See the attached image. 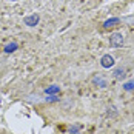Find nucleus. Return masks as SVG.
I'll list each match as a JSON object with an SVG mask.
<instances>
[{
  "instance_id": "nucleus-1",
  "label": "nucleus",
  "mask_w": 134,
  "mask_h": 134,
  "mask_svg": "<svg viewBox=\"0 0 134 134\" xmlns=\"http://www.w3.org/2000/svg\"><path fill=\"white\" fill-rule=\"evenodd\" d=\"M123 36H122L120 32H113L111 36H109V46L111 48H120L122 45H123Z\"/></svg>"
},
{
  "instance_id": "nucleus-2",
  "label": "nucleus",
  "mask_w": 134,
  "mask_h": 134,
  "mask_svg": "<svg viewBox=\"0 0 134 134\" xmlns=\"http://www.w3.org/2000/svg\"><path fill=\"white\" fill-rule=\"evenodd\" d=\"M39 20H40L39 14H31V15L23 17V23H25L26 26H36V25L39 23Z\"/></svg>"
},
{
  "instance_id": "nucleus-3",
  "label": "nucleus",
  "mask_w": 134,
  "mask_h": 134,
  "mask_svg": "<svg viewBox=\"0 0 134 134\" xmlns=\"http://www.w3.org/2000/svg\"><path fill=\"white\" fill-rule=\"evenodd\" d=\"M114 57L113 55H109V54H105L102 59H100V65H102V68H113L114 66Z\"/></svg>"
},
{
  "instance_id": "nucleus-4",
  "label": "nucleus",
  "mask_w": 134,
  "mask_h": 134,
  "mask_svg": "<svg viewBox=\"0 0 134 134\" xmlns=\"http://www.w3.org/2000/svg\"><path fill=\"white\" fill-rule=\"evenodd\" d=\"M119 23H120V20H119L117 17H113V19H108L107 22L103 23V28H105V29H108V28H114L116 25H119Z\"/></svg>"
},
{
  "instance_id": "nucleus-5",
  "label": "nucleus",
  "mask_w": 134,
  "mask_h": 134,
  "mask_svg": "<svg viewBox=\"0 0 134 134\" xmlns=\"http://www.w3.org/2000/svg\"><path fill=\"white\" fill-rule=\"evenodd\" d=\"M15 49H17V43H9L5 46V53H13Z\"/></svg>"
},
{
  "instance_id": "nucleus-6",
  "label": "nucleus",
  "mask_w": 134,
  "mask_h": 134,
  "mask_svg": "<svg viewBox=\"0 0 134 134\" xmlns=\"http://www.w3.org/2000/svg\"><path fill=\"white\" fill-rule=\"evenodd\" d=\"M59 91H60V88H59V86H55V85L49 86V88H46V94H57Z\"/></svg>"
},
{
  "instance_id": "nucleus-7",
  "label": "nucleus",
  "mask_w": 134,
  "mask_h": 134,
  "mask_svg": "<svg viewBox=\"0 0 134 134\" xmlns=\"http://www.w3.org/2000/svg\"><path fill=\"white\" fill-rule=\"evenodd\" d=\"M114 77H116V79H123V77H125V71H123V69H116V71H114Z\"/></svg>"
},
{
  "instance_id": "nucleus-8",
  "label": "nucleus",
  "mask_w": 134,
  "mask_h": 134,
  "mask_svg": "<svg viewBox=\"0 0 134 134\" xmlns=\"http://www.w3.org/2000/svg\"><path fill=\"white\" fill-rule=\"evenodd\" d=\"M123 90H125V91H131V90H134V80L126 82V83L123 85Z\"/></svg>"
},
{
  "instance_id": "nucleus-9",
  "label": "nucleus",
  "mask_w": 134,
  "mask_h": 134,
  "mask_svg": "<svg viewBox=\"0 0 134 134\" xmlns=\"http://www.w3.org/2000/svg\"><path fill=\"white\" fill-rule=\"evenodd\" d=\"M69 133H71V134H72V133H79V125L71 126V128H69Z\"/></svg>"
},
{
  "instance_id": "nucleus-10",
  "label": "nucleus",
  "mask_w": 134,
  "mask_h": 134,
  "mask_svg": "<svg viewBox=\"0 0 134 134\" xmlns=\"http://www.w3.org/2000/svg\"><path fill=\"white\" fill-rule=\"evenodd\" d=\"M46 100H48V102H55V100H57V97H55V96H49Z\"/></svg>"
},
{
  "instance_id": "nucleus-11",
  "label": "nucleus",
  "mask_w": 134,
  "mask_h": 134,
  "mask_svg": "<svg viewBox=\"0 0 134 134\" xmlns=\"http://www.w3.org/2000/svg\"><path fill=\"white\" fill-rule=\"evenodd\" d=\"M72 134H80V133H72Z\"/></svg>"
},
{
  "instance_id": "nucleus-12",
  "label": "nucleus",
  "mask_w": 134,
  "mask_h": 134,
  "mask_svg": "<svg viewBox=\"0 0 134 134\" xmlns=\"http://www.w3.org/2000/svg\"><path fill=\"white\" fill-rule=\"evenodd\" d=\"M11 2H15V0H11Z\"/></svg>"
},
{
  "instance_id": "nucleus-13",
  "label": "nucleus",
  "mask_w": 134,
  "mask_h": 134,
  "mask_svg": "<svg viewBox=\"0 0 134 134\" xmlns=\"http://www.w3.org/2000/svg\"><path fill=\"white\" fill-rule=\"evenodd\" d=\"M0 102H2V100H0Z\"/></svg>"
}]
</instances>
